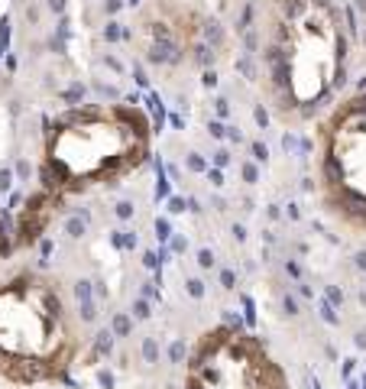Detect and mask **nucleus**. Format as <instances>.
<instances>
[{
  "mask_svg": "<svg viewBox=\"0 0 366 389\" xmlns=\"http://www.w3.org/2000/svg\"><path fill=\"white\" fill-rule=\"evenodd\" d=\"M0 373L36 383L59 373L71 357L65 305L36 276L0 282Z\"/></svg>",
  "mask_w": 366,
  "mask_h": 389,
  "instance_id": "f257e3e1",
  "label": "nucleus"
},
{
  "mask_svg": "<svg viewBox=\"0 0 366 389\" xmlns=\"http://www.w3.org/2000/svg\"><path fill=\"white\" fill-rule=\"evenodd\" d=\"M337 16L324 0H275L269 68L292 101L308 104L324 94L337 62Z\"/></svg>",
  "mask_w": 366,
  "mask_h": 389,
  "instance_id": "f03ea898",
  "label": "nucleus"
}]
</instances>
